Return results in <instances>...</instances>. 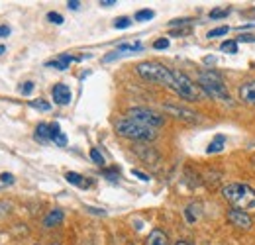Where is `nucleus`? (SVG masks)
<instances>
[{
    "instance_id": "obj_1",
    "label": "nucleus",
    "mask_w": 255,
    "mask_h": 245,
    "mask_svg": "<svg viewBox=\"0 0 255 245\" xmlns=\"http://www.w3.org/2000/svg\"><path fill=\"white\" fill-rule=\"evenodd\" d=\"M198 87L202 89V92L214 100H220L224 104H234L230 91L226 89L222 77L218 73H214L212 69H206V71H200L198 75Z\"/></svg>"
},
{
    "instance_id": "obj_2",
    "label": "nucleus",
    "mask_w": 255,
    "mask_h": 245,
    "mask_svg": "<svg viewBox=\"0 0 255 245\" xmlns=\"http://www.w3.org/2000/svg\"><path fill=\"white\" fill-rule=\"evenodd\" d=\"M222 196L230 202L234 204L236 208H255V190L250 186V184H244V183H230L226 184L222 188Z\"/></svg>"
},
{
    "instance_id": "obj_3",
    "label": "nucleus",
    "mask_w": 255,
    "mask_h": 245,
    "mask_svg": "<svg viewBox=\"0 0 255 245\" xmlns=\"http://www.w3.org/2000/svg\"><path fill=\"white\" fill-rule=\"evenodd\" d=\"M137 75L149 83H157V85H163V87H169L173 89V71L167 69L165 65L155 61H145V63H139L135 67Z\"/></svg>"
},
{
    "instance_id": "obj_4",
    "label": "nucleus",
    "mask_w": 255,
    "mask_h": 245,
    "mask_svg": "<svg viewBox=\"0 0 255 245\" xmlns=\"http://www.w3.org/2000/svg\"><path fill=\"white\" fill-rule=\"evenodd\" d=\"M114 129H116L118 135L128 137V139H135V141H151L157 135L153 127L141 125V123L133 122L129 118H120L118 122L114 123Z\"/></svg>"
},
{
    "instance_id": "obj_5",
    "label": "nucleus",
    "mask_w": 255,
    "mask_h": 245,
    "mask_svg": "<svg viewBox=\"0 0 255 245\" xmlns=\"http://www.w3.org/2000/svg\"><path fill=\"white\" fill-rule=\"evenodd\" d=\"M173 91L177 92L183 100H189V102L202 100V96H204L202 89L196 87L191 79L181 71H173Z\"/></svg>"
},
{
    "instance_id": "obj_6",
    "label": "nucleus",
    "mask_w": 255,
    "mask_h": 245,
    "mask_svg": "<svg viewBox=\"0 0 255 245\" xmlns=\"http://www.w3.org/2000/svg\"><path fill=\"white\" fill-rule=\"evenodd\" d=\"M128 118L133 120V122L141 123V125L153 127V129L161 127L165 123V118L161 114H157V112L149 110V108H131V110H128Z\"/></svg>"
},
{
    "instance_id": "obj_7",
    "label": "nucleus",
    "mask_w": 255,
    "mask_h": 245,
    "mask_svg": "<svg viewBox=\"0 0 255 245\" xmlns=\"http://www.w3.org/2000/svg\"><path fill=\"white\" fill-rule=\"evenodd\" d=\"M139 51H143V45L139 43V41H133V43H120L118 47H116V51H112V53H108V55H104V63H110L114 61V59H118V57H124V55H133V53H139Z\"/></svg>"
},
{
    "instance_id": "obj_8",
    "label": "nucleus",
    "mask_w": 255,
    "mask_h": 245,
    "mask_svg": "<svg viewBox=\"0 0 255 245\" xmlns=\"http://www.w3.org/2000/svg\"><path fill=\"white\" fill-rule=\"evenodd\" d=\"M228 222H230L232 226L240 228V230H250L252 224H254L252 216L248 214L246 210H240V208H230V210H228Z\"/></svg>"
},
{
    "instance_id": "obj_9",
    "label": "nucleus",
    "mask_w": 255,
    "mask_h": 245,
    "mask_svg": "<svg viewBox=\"0 0 255 245\" xmlns=\"http://www.w3.org/2000/svg\"><path fill=\"white\" fill-rule=\"evenodd\" d=\"M163 110H165L167 114L179 118V120H185V122H196V120H198V114H196V112L187 110V108H181V106H177V104H165Z\"/></svg>"
},
{
    "instance_id": "obj_10",
    "label": "nucleus",
    "mask_w": 255,
    "mask_h": 245,
    "mask_svg": "<svg viewBox=\"0 0 255 245\" xmlns=\"http://www.w3.org/2000/svg\"><path fill=\"white\" fill-rule=\"evenodd\" d=\"M51 96H53V102L55 104H59V106H67L69 102H71V89L67 87V85H55L53 89H51Z\"/></svg>"
},
{
    "instance_id": "obj_11",
    "label": "nucleus",
    "mask_w": 255,
    "mask_h": 245,
    "mask_svg": "<svg viewBox=\"0 0 255 245\" xmlns=\"http://www.w3.org/2000/svg\"><path fill=\"white\" fill-rule=\"evenodd\" d=\"M238 96H240V100H242V102L255 106V81H248V83H244V85L240 87V91H238Z\"/></svg>"
},
{
    "instance_id": "obj_12",
    "label": "nucleus",
    "mask_w": 255,
    "mask_h": 245,
    "mask_svg": "<svg viewBox=\"0 0 255 245\" xmlns=\"http://www.w3.org/2000/svg\"><path fill=\"white\" fill-rule=\"evenodd\" d=\"M83 57H71V55H59L57 59H53V61H47L45 63V67H51V69H57V71H65V69H69V65L73 61H81Z\"/></svg>"
},
{
    "instance_id": "obj_13",
    "label": "nucleus",
    "mask_w": 255,
    "mask_h": 245,
    "mask_svg": "<svg viewBox=\"0 0 255 245\" xmlns=\"http://www.w3.org/2000/svg\"><path fill=\"white\" fill-rule=\"evenodd\" d=\"M63 210H59V208H55V210H51L49 214L43 218V226L45 228H55V226H59L61 222H63Z\"/></svg>"
},
{
    "instance_id": "obj_14",
    "label": "nucleus",
    "mask_w": 255,
    "mask_h": 245,
    "mask_svg": "<svg viewBox=\"0 0 255 245\" xmlns=\"http://www.w3.org/2000/svg\"><path fill=\"white\" fill-rule=\"evenodd\" d=\"M49 131H51V141H53V143H57L59 147H65V145H67V135L61 131L59 123L57 122L49 123Z\"/></svg>"
},
{
    "instance_id": "obj_15",
    "label": "nucleus",
    "mask_w": 255,
    "mask_h": 245,
    "mask_svg": "<svg viewBox=\"0 0 255 245\" xmlns=\"http://www.w3.org/2000/svg\"><path fill=\"white\" fill-rule=\"evenodd\" d=\"M147 245H169V238L163 230H153L147 236Z\"/></svg>"
},
{
    "instance_id": "obj_16",
    "label": "nucleus",
    "mask_w": 255,
    "mask_h": 245,
    "mask_svg": "<svg viewBox=\"0 0 255 245\" xmlns=\"http://www.w3.org/2000/svg\"><path fill=\"white\" fill-rule=\"evenodd\" d=\"M35 141H39V143H49L51 141V131H49V125L47 123H39L37 127H35Z\"/></svg>"
},
{
    "instance_id": "obj_17",
    "label": "nucleus",
    "mask_w": 255,
    "mask_h": 245,
    "mask_svg": "<svg viewBox=\"0 0 255 245\" xmlns=\"http://www.w3.org/2000/svg\"><path fill=\"white\" fill-rule=\"evenodd\" d=\"M224 145H226V135L218 133V135L210 141V145L206 147V153H220L224 149Z\"/></svg>"
},
{
    "instance_id": "obj_18",
    "label": "nucleus",
    "mask_w": 255,
    "mask_h": 245,
    "mask_svg": "<svg viewBox=\"0 0 255 245\" xmlns=\"http://www.w3.org/2000/svg\"><path fill=\"white\" fill-rule=\"evenodd\" d=\"M198 216H200V204H198V202L189 204V206L185 208V218H187L189 224H194V222L198 220Z\"/></svg>"
},
{
    "instance_id": "obj_19",
    "label": "nucleus",
    "mask_w": 255,
    "mask_h": 245,
    "mask_svg": "<svg viewBox=\"0 0 255 245\" xmlns=\"http://www.w3.org/2000/svg\"><path fill=\"white\" fill-rule=\"evenodd\" d=\"M65 179H67V183L75 184V186H89V184H91V183H87L79 173H73V171L65 173Z\"/></svg>"
},
{
    "instance_id": "obj_20",
    "label": "nucleus",
    "mask_w": 255,
    "mask_h": 245,
    "mask_svg": "<svg viewBox=\"0 0 255 245\" xmlns=\"http://www.w3.org/2000/svg\"><path fill=\"white\" fill-rule=\"evenodd\" d=\"M153 18H155V12H153V10H147V8H145V10H137V12H135V20H137V22H149V20H153Z\"/></svg>"
},
{
    "instance_id": "obj_21",
    "label": "nucleus",
    "mask_w": 255,
    "mask_h": 245,
    "mask_svg": "<svg viewBox=\"0 0 255 245\" xmlns=\"http://www.w3.org/2000/svg\"><path fill=\"white\" fill-rule=\"evenodd\" d=\"M220 51L224 53H238V41L236 39H228V41H224L222 45H220Z\"/></svg>"
},
{
    "instance_id": "obj_22",
    "label": "nucleus",
    "mask_w": 255,
    "mask_h": 245,
    "mask_svg": "<svg viewBox=\"0 0 255 245\" xmlns=\"http://www.w3.org/2000/svg\"><path fill=\"white\" fill-rule=\"evenodd\" d=\"M129 26H131V20L126 18V16H122V18H118V20L114 22V28H116V30H126Z\"/></svg>"
},
{
    "instance_id": "obj_23",
    "label": "nucleus",
    "mask_w": 255,
    "mask_h": 245,
    "mask_svg": "<svg viewBox=\"0 0 255 245\" xmlns=\"http://www.w3.org/2000/svg\"><path fill=\"white\" fill-rule=\"evenodd\" d=\"M228 31H230V28H228V26H220V28H214V30L208 31V37H210V39H214V37H220V35H226Z\"/></svg>"
},
{
    "instance_id": "obj_24",
    "label": "nucleus",
    "mask_w": 255,
    "mask_h": 245,
    "mask_svg": "<svg viewBox=\"0 0 255 245\" xmlns=\"http://www.w3.org/2000/svg\"><path fill=\"white\" fill-rule=\"evenodd\" d=\"M30 106H32V108H37V110H43V112H47V110L51 108V104L45 102V100H32Z\"/></svg>"
},
{
    "instance_id": "obj_25",
    "label": "nucleus",
    "mask_w": 255,
    "mask_h": 245,
    "mask_svg": "<svg viewBox=\"0 0 255 245\" xmlns=\"http://www.w3.org/2000/svg\"><path fill=\"white\" fill-rule=\"evenodd\" d=\"M47 20H49L51 24H57V26L63 24V16H61L59 12H49V14H47Z\"/></svg>"
},
{
    "instance_id": "obj_26",
    "label": "nucleus",
    "mask_w": 255,
    "mask_h": 245,
    "mask_svg": "<svg viewBox=\"0 0 255 245\" xmlns=\"http://www.w3.org/2000/svg\"><path fill=\"white\" fill-rule=\"evenodd\" d=\"M228 14H230L228 8H224V10H212V12H210V18H212V20H218V18H226Z\"/></svg>"
},
{
    "instance_id": "obj_27",
    "label": "nucleus",
    "mask_w": 255,
    "mask_h": 245,
    "mask_svg": "<svg viewBox=\"0 0 255 245\" xmlns=\"http://www.w3.org/2000/svg\"><path fill=\"white\" fill-rule=\"evenodd\" d=\"M91 159L95 161L96 165H104V157H102V153L98 149H91Z\"/></svg>"
},
{
    "instance_id": "obj_28",
    "label": "nucleus",
    "mask_w": 255,
    "mask_h": 245,
    "mask_svg": "<svg viewBox=\"0 0 255 245\" xmlns=\"http://www.w3.org/2000/svg\"><path fill=\"white\" fill-rule=\"evenodd\" d=\"M153 47H155V49H167V47H169V39H167V37L155 39V41H153Z\"/></svg>"
},
{
    "instance_id": "obj_29",
    "label": "nucleus",
    "mask_w": 255,
    "mask_h": 245,
    "mask_svg": "<svg viewBox=\"0 0 255 245\" xmlns=\"http://www.w3.org/2000/svg\"><path fill=\"white\" fill-rule=\"evenodd\" d=\"M32 91H33L32 81H28V83H24V85L20 87V92H22V94H26V96H28V94H32Z\"/></svg>"
},
{
    "instance_id": "obj_30",
    "label": "nucleus",
    "mask_w": 255,
    "mask_h": 245,
    "mask_svg": "<svg viewBox=\"0 0 255 245\" xmlns=\"http://www.w3.org/2000/svg\"><path fill=\"white\" fill-rule=\"evenodd\" d=\"M0 183H2V184H12V183H14V177H12L10 173H2V175H0Z\"/></svg>"
},
{
    "instance_id": "obj_31",
    "label": "nucleus",
    "mask_w": 255,
    "mask_h": 245,
    "mask_svg": "<svg viewBox=\"0 0 255 245\" xmlns=\"http://www.w3.org/2000/svg\"><path fill=\"white\" fill-rule=\"evenodd\" d=\"M131 175H135V177H137L139 181H143V183H147V181H149V177H147L145 173H141V171H135V169H133V171H131Z\"/></svg>"
},
{
    "instance_id": "obj_32",
    "label": "nucleus",
    "mask_w": 255,
    "mask_h": 245,
    "mask_svg": "<svg viewBox=\"0 0 255 245\" xmlns=\"http://www.w3.org/2000/svg\"><path fill=\"white\" fill-rule=\"evenodd\" d=\"M67 6H69L71 10H79V8H81V2H79V0H69Z\"/></svg>"
},
{
    "instance_id": "obj_33",
    "label": "nucleus",
    "mask_w": 255,
    "mask_h": 245,
    "mask_svg": "<svg viewBox=\"0 0 255 245\" xmlns=\"http://www.w3.org/2000/svg\"><path fill=\"white\" fill-rule=\"evenodd\" d=\"M104 175H106V179H110V181H116V179H118V171H104Z\"/></svg>"
},
{
    "instance_id": "obj_34",
    "label": "nucleus",
    "mask_w": 255,
    "mask_h": 245,
    "mask_svg": "<svg viewBox=\"0 0 255 245\" xmlns=\"http://www.w3.org/2000/svg\"><path fill=\"white\" fill-rule=\"evenodd\" d=\"M10 35V28L8 26H0V37H8Z\"/></svg>"
},
{
    "instance_id": "obj_35",
    "label": "nucleus",
    "mask_w": 255,
    "mask_h": 245,
    "mask_svg": "<svg viewBox=\"0 0 255 245\" xmlns=\"http://www.w3.org/2000/svg\"><path fill=\"white\" fill-rule=\"evenodd\" d=\"M100 4H102V6H114L116 0H100Z\"/></svg>"
},
{
    "instance_id": "obj_36",
    "label": "nucleus",
    "mask_w": 255,
    "mask_h": 245,
    "mask_svg": "<svg viewBox=\"0 0 255 245\" xmlns=\"http://www.w3.org/2000/svg\"><path fill=\"white\" fill-rule=\"evenodd\" d=\"M204 61H206V63H216V57H206Z\"/></svg>"
},
{
    "instance_id": "obj_37",
    "label": "nucleus",
    "mask_w": 255,
    "mask_h": 245,
    "mask_svg": "<svg viewBox=\"0 0 255 245\" xmlns=\"http://www.w3.org/2000/svg\"><path fill=\"white\" fill-rule=\"evenodd\" d=\"M175 245H191V244H189V242H185V240H181V242H177Z\"/></svg>"
},
{
    "instance_id": "obj_38",
    "label": "nucleus",
    "mask_w": 255,
    "mask_h": 245,
    "mask_svg": "<svg viewBox=\"0 0 255 245\" xmlns=\"http://www.w3.org/2000/svg\"><path fill=\"white\" fill-rule=\"evenodd\" d=\"M4 51H6V47H4V45H0V55H2Z\"/></svg>"
}]
</instances>
